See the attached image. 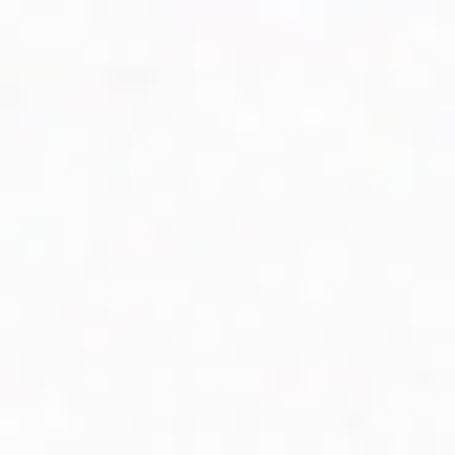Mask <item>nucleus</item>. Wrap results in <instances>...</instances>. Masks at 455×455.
I'll return each instance as SVG.
<instances>
[]
</instances>
